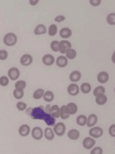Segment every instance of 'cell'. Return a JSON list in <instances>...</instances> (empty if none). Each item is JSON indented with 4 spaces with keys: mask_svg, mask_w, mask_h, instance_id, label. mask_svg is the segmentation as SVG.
Listing matches in <instances>:
<instances>
[{
    "mask_svg": "<svg viewBox=\"0 0 115 154\" xmlns=\"http://www.w3.org/2000/svg\"><path fill=\"white\" fill-rule=\"evenodd\" d=\"M111 60L113 64H115V50L113 52L111 57Z\"/></svg>",
    "mask_w": 115,
    "mask_h": 154,
    "instance_id": "f6af8a7d",
    "label": "cell"
},
{
    "mask_svg": "<svg viewBox=\"0 0 115 154\" xmlns=\"http://www.w3.org/2000/svg\"></svg>",
    "mask_w": 115,
    "mask_h": 154,
    "instance_id": "7dc6e473",
    "label": "cell"
},
{
    "mask_svg": "<svg viewBox=\"0 0 115 154\" xmlns=\"http://www.w3.org/2000/svg\"><path fill=\"white\" fill-rule=\"evenodd\" d=\"M89 136L93 137L95 139H98L103 136L104 134V130L100 127L94 126L91 128L89 129Z\"/></svg>",
    "mask_w": 115,
    "mask_h": 154,
    "instance_id": "277c9868",
    "label": "cell"
},
{
    "mask_svg": "<svg viewBox=\"0 0 115 154\" xmlns=\"http://www.w3.org/2000/svg\"><path fill=\"white\" fill-rule=\"evenodd\" d=\"M59 35L63 39H67L72 36V30L68 27H63L60 30Z\"/></svg>",
    "mask_w": 115,
    "mask_h": 154,
    "instance_id": "9a60e30c",
    "label": "cell"
},
{
    "mask_svg": "<svg viewBox=\"0 0 115 154\" xmlns=\"http://www.w3.org/2000/svg\"><path fill=\"white\" fill-rule=\"evenodd\" d=\"M4 44L7 47H13L18 42V38L16 34L12 32L6 33L3 38Z\"/></svg>",
    "mask_w": 115,
    "mask_h": 154,
    "instance_id": "7a4b0ae2",
    "label": "cell"
},
{
    "mask_svg": "<svg viewBox=\"0 0 115 154\" xmlns=\"http://www.w3.org/2000/svg\"><path fill=\"white\" fill-rule=\"evenodd\" d=\"M31 132V128L29 125L27 124H23L20 126L18 129V133L20 136L22 137H26L30 134Z\"/></svg>",
    "mask_w": 115,
    "mask_h": 154,
    "instance_id": "5bb4252c",
    "label": "cell"
},
{
    "mask_svg": "<svg viewBox=\"0 0 115 154\" xmlns=\"http://www.w3.org/2000/svg\"><path fill=\"white\" fill-rule=\"evenodd\" d=\"M31 133L33 138L37 141L42 139L44 136V131L40 127H34L32 129Z\"/></svg>",
    "mask_w": 115,
    "mask_h": 154,
    "instance_id": "ba28073f",
    "label": "cell"
},
{
    "mask_svg": "<svg viewBox=\"0 0 115 154\" xmlns=\"http://www.w3.org/2000/svg\"><path fill=\"white\" fill-rule=\"evenodd\" d=\"M26 114L32 119L42 120L49 127L54 126L56 124V119L47 113L42 106L35 107H29L26 110Z\"/></svg>",
    "mask_w": 115,
    "mask_h": 154,
    "instance_id": "6da1fadb",
    "label": "cell"
},
{
    "mask_svg": "<svg viewBox=\"0 0 115 154\" xmlns=\"http://www.w3.org/2000/svg\"><path fill=\"white\" fill-rule=\"evenodd\" d=\"M45 92V91L42 88H39L37 89L33 92V97L36 100L41 99L43 98Z\"/></svg>",
    "mask_w": 115,
    "mask_h": 154,
    "instance_id": "484cf974",
    "label": "cell"
},
{
    "mask_svg": "<svg viewBox=\"0 0 115 154\" xmlns=\"http://www.w3.org/2000/svg\"><path fill=\"white\" fill-rule=\"evenodd\" d=\"M50 115L56 119L59 118L60 116V107L56 104L51 106Z\"/></svg>",
    "mask_w": 115,
    "mask_h": 154,
    "instance_id": "7402d4cb",
    "label": "cell"
},
{
    "mask_svg": "<svg viewBox=\"0 0 115 154\" xmlns=\"http://www.w3.org/2000/svg\"><path fill=\"white\" fill-rule=\"evenodd\" d=\"M51 106L50 104H48V105H46V106H45V107H44L45 108V110L46 111V112H47L48 114H49L50 115V112L51 108Z\"/></svg>",
    "mask_w": 115,
    "mask_h": 154,
    "instance_id": "ee69618b",
    "label": "cell"
},
{
    "mask_svg": "<svg viewBox=\"0 0 115 154\" xmlns=\"http://www.w3.org/2000/svg\"><path fill=\"white\" fill-rule=\"evenodd\" d=\"M76 122L77 125L80 127L87 125V117L84 115H80L78 116L76 119Z\"/></svg>",
    "mask_w": 115,
    "mask_h": 154,
    "instance_id": "d4e9b609",
    "label": "cell"
},
{
    "mask_svg": "<svg viewBox=\"0 0 115 154\" xmlns=\"http://www.w3.org/2000/svg\"><path fill=\"white\" fill-rule=\"evenodd\" d=\"M58 32V27L56 24L52 23L49 26L48 29V34L50 37H54Z\"/></svg>",
    "mask_w": 115,
    "mask_h": 154,
    "instance_id": "f546056e",
    "label": "cell"
},
{
    "mask_svg": "<svg viewBox=\"0 0 115 154\" xmlns=\"http://www.w3.org/2000/svg\"><path fill=\"white\" fill-rule=\"evenodd\" d=\"M20 62L23 66H29L33 62V57L30 54H23L20 58Z\"/></svg>",
    "mask_w": 115,
    "mask_h": 154,
    "instance_id": "9c48e42d",
    "label": "cell"
},
{
    "mask_svg": "<svg viewBox=\"0 0 115 154\" xmlns=\"http://www.w3.org/2000/svg\"><path fill=\"white\" fill-rule=\"evenodd\" d=\"M60 41L58 40H53L50 43V47L51 49L54 52H59V45Z\"/></svg>",
    "mask_w": 115,
    "mask_h": 154,
    "instance_id": "d590c367",
    "label": "cell"
},
{
    "mask_svg": "<svg viewBox=\"0 0 115 154\" xmlns=\"http://www.w3.org/2000/svg\"><path fill=\"white\" fill-rule=\"evenodd\" d=\"M110 79L109 74L106 71H102L98 73L97 76L98 82L100 84H104L108 82Z\"/></svg>",
    "mask_w": 115,
    "mask_h": 154,
    "instance_id": "7c38bea8",
    "label": "cell"
},
{
    "mask_svg": "<svg viewBox=\"0 0 115 154\" xmlns=\"http://www.w3.org/2000/svg\"><path fill=\"white\" fill-rule=\"evenodd\" d=\"M11 80L7 76L3 75L0 77V85L3 87H5L9 85Z\"/></svg>",
    "mask_w": 115,
    "mask_h": 154,
    "instance_id": "e575fe53",
    "label": "cell"
},
{
    "mask_svg": "<svg viewBox=\"0 0 115 154\" xmlns=\"http://www.w3.org/2000/svg\"><path fill=\"white\" fill-rule=\"evenodd\" d=\"M106 21L107 23L111 26L115 25V13H111L107 16Z\"/></svg>",
    "mask_w": 115,
    "mask_h": 154,
    "instance_id": "836d02e7",
    "label": "cell"
},
{
    "mask_svg": "<svg viewBox=\"0 0 115 154\" xmlns=\"http://www.w3.org/2000/svg\"><path fill=\"white\" fill-rule=\"evenodd\" d=\"M106 89L104 86L102 85H99L95 87L93 91V95L95 97L99 95L105 94Z\"/></svg>",
    "mask_w": 115,
    "mask_h": 154,
    "instance_id": "4dcf8cb0",
    "label": "cell"
},
{
    "mask_svg": "<svg viewBox=\"0 0 115 154\" xmlns=\"http://www.w3.org/2000/svg\"><path fill=\"white\" fill-rule=\"evenodd\" d=\"M24 91L19 90L14 88L13 91V95L16 100H20L24 97Z\"/></svg>",
    "mask_w": 115,
    "mask_h": 154,
    "instance_id": "d6a6232c",
    "label": "cell"
},
{
    "mask_svg": "<svg viewBox=\"0 0 115 154\" xmlns=\"http://www.w3.org/2000/svg\"><path fill=\"white\" fill-rule=\"evenodd\" d=\"M69 60L66 56L61 55L59 56L56 59V65L57 66L60 68H64L66 67L68 64Z\"/></svg>",
    "mask_w": 115,
    "mask_h": 154,
    "instance_id": "4fadbf2b",
    "label": "cell"
},
{
    "mask_svg": "<svg viewBox=\"0 0 115 154\" xmlns=\"http://www.w3.org/2000/svg\"><path fill=\"white\" fill-rule=\"evenodd\" d=\"M42 61L45 66H51L56 62V59L51 54H46L42 57Z\"/></svg>",
    "mask_w": 115,
    "mask_h": 154,
    "instance_id": "8fae6325",
    "label": "cell"
},
{
    "mask_svg": "<svg viewBox=\"0 0 115 154\" xmlns=\"http://www.w3.org/2000/svg\"><path fill=\"white\" fill-rule=\"evenodd\" d=\"M104 150L100 146H95L92 148L90 152V154H103Z\"/></svg>",
    "mask_w": 115,
    "mask_h": 154,
    "instance_id": "f35d334b",
    "label": "cell"
},
{
    "mask_svg": "<svg viewBox=\"0 0 115 154\" xmlns=\"http://www.w3.org/2000/svg\"><path fill=\"white\" fill-rule=\"evenodd\" d=\"M114 93H115V88H114Z\"/></svg>",
    "mask_w": 115,
    "mask_h": 154,
    "instance_id": "bcb514c9",
    "label": "cell"
},
{
    "mask_svg": "<svg viewBox=\"0 0 115 154\" xmlns=\"http://www.w3.org/2000/svg\"><path fill=\"white\" fill-rule=\"evenodd\" d=\"M20 75V72L19 69L13 67L9 69L7 71V76L13 81H17Z\"/></svg>",
    "mask_w": 115,
    "mask_h": 154,
    "instance_id": "5b68a950",
    "label": "cell"
},
{
    "mask_svg": "<svg viewBox=\"0 0 115 154\" xmlns=\"http://www.w3.org/2000/svg\"><path fill=\"white\" fill-rule=\"evenodd\" d=\"M55 98L54 93L51 91L48 90L45 91L43 96V99L45 102L50 103L52 102Z\"/></svg>",
    "mask_w": 115,
    "mask_h": 154,
    "instance_id": "4316f807",
    "label": "cell"
},
{
    "mask_svg": "<svg viewBox=\"0 0 115 154\" xmlns=\"http://www.w3.org/2000/svg\"><path fill=\"white\" fill-rule=\"evenodd\" d=\"M66 106L67 112L70 116L76 115L77 113L78 107L74 102H69L66 105Z\"/></svg>",
    "mask_w": 115,
    "mask_h": 154,
    "instance_id": "2e32d148",
    "label": "cell"
},
{
    "mask_svg": "<svg viewBox=\"0 0 115 154\" xmlns=\"http://www.w3.org/2000/svg\"><path fill=\"white\" fill-rule=\"evenodd\" d=\"M66 109V105H63L60 107V118L63 120H66L70 117Z\"/></svg>",
    "mask_w": 115,
    "mask_h": 154,
    "instance_id": "1f68e13d",
    "label": "cell"
},
{
    "mask_svg": "<svg viewBox=\"0 0 115 154\" xmlns=\"http://www.w3.org/2000/svg\"><path fill=\"white\" fill-rule=\"evenodd\" d=\"M80 91L83 94H88L92 91V86L87 82L82 83L80 86Z\"/></svg>",
    "mask_w": 115,
    "mask_h": 154,
    "instance_id": "cb8c5ba5",
    "label": "cell"
},
{
    "mask_svg": "<svg viewBox=\"0 0 115 154\" xmlns=\"http://www.w3.org/2000/svg\"><path fill=\"white\" fill-rule=\"evenodd\" d=\"M16 108L19 111H25L27 109V105L23 101H18L16 104Z\"/></svg>",
    "mask_w": 115,
    "mask_h": 154,
    "instance_id": "8d00e7d4",
    "label": "cell"
},
{
    "mask_svg": "<svg viewBox=\"0 0 115 154\" xmlns=\"http://www.w3.org/2000/svg\"><path fill=\"white\" fill-rule=\"evenodd\" d=\"M108 97L104 94L98 95L95 97V102L98 106H104L107 103Z\"/></svg>",
    "mask_w": 115,
    "mask_h": 154,
    "instance_id": "603a6c76",
    "label": "cell"
},
{
    "mask_svg": "<svg viewBox=\"0 0 115 154\" xmlns=\"http://www.w3.org/2000/svg\"><path fill=\"white\" fill-rule=\"evenodd\" d=\"M27 82L23 80H18L14 84V88L19 90L24 91L27 87Z\"/></svg>",
    "mask_w": 115,
    "mask_h": 154,
    "instance_id": "83f0119b",
    "label": "cell"
},
{
    "mask_svg": "<svg viewBox=\"0 0 115 154\" xmlns=\"http://www.w3.org/2000/svg\"><path fill=\"white\" fill-rule=\"evenodd\" d=\"M98 121V117L96 114L92 113L87 117V126L89 128H92L95 126Z\"/></svg>",
    "mask_w": 115,
    "mask_h": 154,
    "instance_id": "e0dca14e",
    "label": "cell"
},
{
    "mask_svg": "<svg viewBox=\"0 0 115 154\" xmlns=\"http://www.w3.org/2000/svg\"><path fill=\"white\" fill-rule=\"evenodd\" d=\"M68 137L72 141L77 140L80 137V134L78 129L73 128L70 129L67 134Z\"/></svg>",
    "mask_w": 115,
    "mask_h": 154,
    "instance_id": "ffe728a7",
    "label": "cell"
},
{
    "mask_svg": "<svg viewBox=\"0 0 115 154\" xmlns=\"http://www.w3.org/2000/svg\"><path fill=\"white\" fill-rule=\"evenodd\" d=\"M108 133L110 136L115 137V124H112L108 128Z\"/></svg>",
    "mask_w": 115,
    "mask_h": 154,
    "instance_id": "ab89813d",
    "label": "cell"
},
{
    "mask_svg": "<svg viewBox=\"0 0 115 154\" xmlns=\"http://www.w3.org/2000/svg\"><path fill=\"white\" fill-rule=\"evenodd\" d=\"M29 3L31 6H35L38 4L40 0H29Z\"/></svg>",
    "mask_w": 115,
    "mask_h": 154,
    "instance_id": "7bdbcfd3",
    "label": "cell"
},
{
    "mask_svg": "<svg viewBox=\"0 0 115 154\" xmlns=\"http://www.w3.org/2000/svg\"><path fill=\"white\" fill-rule=\"evenodd\" d=\"M9 53L6 50L2 49L0 50V60L4 61L8 58Z\"/></svg>",
    "mask_w": 115,
    "mask_h": 154,
    "instance_id": "74e56055",
    "label": "cell"
},
{
    "mask_svg": "<svg viewBox=\"0 0 115 154\" xmlns=\"http://www.w3.org/2000/svg\"><path fill=\"white\" fill-rule=\"evenodd\" d=\"M82 74L80 71L77 70H74L70 73L69 79L70 81L73 83H76L81 80Z\"/></svg>",
    "mask_w": 115,
    "mask_h": 154,
    "instance_id": "ac0fdd59",
    "label": "cell"
},
{
    "mask_svg": "<svg viewBox=\"0 0 115 154\" xmlns=\"http://www.w3.org/2000/svg\"><path fill=\"white\" fill-rule=\"evenodd\" d=\"M55 135L54 130L50 127L46 128L44 130V137L48 141H52L55 138Z\"/></svg>",
    "mask_w": 115,
    "mask_h": 154,
    "instance_id": "44dd1931",
    "label": "cell"
},
{
    "mask_svg": "<svg viewBox=\"0 0 115 154\" xmlns=\"http://www.w3.org/2000/svg\"><path fill=\"white\" fill-rule=\"evenodd\" d=\"M67 91L70 96L75 97L79 94L80 87L76 83L72 82L68 86Z\"/></svg>",
    "mask_w": 115,
    "mask_h": 154,
    "instance_id": "30bf717a",
    "label": "cell"
},
{
    "mask_svg": "<svg viewBox=\"0 0 115 154\" xmlns=\"http://www.w3.org/2000/svg\"><path fill=\"white\" fill-rule=\"evenodd\" d=\"M53 129L56 135L58 137H62L66 133L67 128L64 123L59 122L55 124L53 126Z\"/></svg>",
    "mask_w": 115,
    "mask_h": 154,
    "instance_id": "3957f363",
    "label": "cell"
},
{
    "mask_svg": "<svg viewBox=\"0 0 115 154\" xmlns=\"http://www.w3.org/2000/svg\"><path fill=\"white\" fill-rule=\"evenodd\" d=\"M96 143L95 138L91 137H87L84 138L82 142V146L86 150H91L94 148Z\"/></svg>",
    "mask_w": 115,
    "mask_h": 154,
    "instance_id": "8992f818",
    "label": "cell"
},
{
    "mask_svg": "<svg viewBox=\"0 0 115 154\" xmlns=\"http://www.w3.org/2000/svg\"><path fill=\"white\" fill-rule=\"evenodd\" d=\"M72 44L69 41L63 39L60 41L59 45V52L61 54H65L67 51L72 48Z\"/></svg>",
    "mask_w": 115,
    "mask_h": 154,
    "instance_id": "52a82bcc",
    "label": "cell"
},
{
    "mask_svg": "<svg viewBox=\"0 0 115 154\" xmlns=\"http://www.w3.org/2000/svg\"><path fill=\"white\" fill-rule=\"evenodd\" d=\"M48 32L47 27L44 24L40 23L38 24L34 28V34L37 36H40V35H44L46 34Z\"/></svg>",
    "mask_w": 115,
    "mask_h": 154,
    "instance_id": "d6986e66",
    "label": "cell"
},
{
    "mask_svg": "<svg viewBox=\"0 0 115 154\" xmlns=\"http://www.w3.org/2000/svg\"><path fill=\"white\" fill-rule=\"evenodd\" d=\"M89 2L93 7H98L101 5L102 0H89Z\"/></svg>",
    "mask_w": 115,
    "mask_h": 154,
    "instance_id": "60d3db41",
    "label": "cell"
},
{
    "mask_svg": "<svg viewBox=\"0 0 115 154\" xmlns=\"http://www.w3.org/2000/svg\"><path fill=\"white\" fill-rule=\"evenodd\" d=\"M66 20V17L63 15H58L54 18V21L57 23H61Z\"/></svg>",
    "mask_w": 115,
    "mask_h": 154,
    "instance_id": "b9f144b4",
    "label": "cell"
},
{
    "mask_svg": "<svg viewBox=\"0 0 115 154\" xmlns=\"http://www.w3.org/2000/svg\"><path fill=\"white\" fill-rule=\"evenodd\" d=\"M65 55L68 59L70 60H73L76 57L77 53L76 50L71 48L67 51Z\"/></svg>",
    "mask_w": 115,
    "mask_h": 154,
    "instance_id": "f1b7e54d",
    "label": "cell"
}]
</instances>
